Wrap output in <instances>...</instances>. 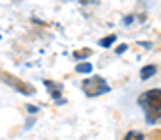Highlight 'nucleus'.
I'll list each match as a JSON object with an SVG mask.
<instances>
[{
    "label": "nucleus",
    "instance_id": "1",
    "mask_svg": "<svg viewBox=\"0 0 161 140\" xmlns=\"http://www.w3.org/2000/svg\"><path fill=\"white\" fill-rule=\"evenodd\" d=\"M139 106L146 114V120L154 123L161 118V90H148L139 95Z\"/></svg>",
    "mask_w": 161,
    "mask_h": 140
},
{
    "label": "nucleus",
    "instance_id": "2",
    "mask_svg": "<svg viewBox=\"0 0 161 140\" xmlns=\"http://www.w3.org/2000/svg\"><path fill=\"white\" fill-rule=\"evenodd\" d=\"M82 92L86 93L88 97H94V95H101V93L111 92V86L107 84V80L103 77H90V79H84L82 80Z\"/></svg>",
    "mask_w": 161,
    "mask_h": 140
},
{
    "label": "nucleus",
    "instance_id": "3",
    "mask_svg": "<svg viewBox=\"0 0 161 140\" xmlns=\"http://www.w3.org/2000/svg\"><path fill=\"white\" fill-rule=\"evenodd\" d=\"M0 79L4 80V82H8V84H11L13 88H17L19 92L26 93V95H30V93H34V88L30 86V84H25V82H19L17 79H13L9 73H0Z\"/></svg>",
    "mask_w": 161,
    "mask_h": 140
},
{
    "label": "nucleus",
    "instance_id": "4",
    "mask_svg": "<svg viewBox=\"0 0 161 140\" xmlns=\"http://www.w3.org/2000/svg\"><path fill=\"white\" fill-rule=\"evenodd\" d=\"M156 71H158L156 65H144V67L141 69V79H142V80H148L150 77L156 75Z\"/></svg>",
    "mask_w": 161,
    "mask_h": 140
},
{
    "label": "nucleus",
    "instance_id": "5",
    "mask_svg": "<svg viewBox=\"0 0 161 140\" xmlns=\"http://www.w3.org/2000/svg\"><path fill=\"white\" fill-rule=\"evenodd\" d=\"M45 86L51 90V93H53L54 97H60V92H62V86H60V84H56V82H51V80H45Z\"/></svg>",
    "mask_w": 161,
    "mask_h": 140
},
{
    "label": "nucleus",
    "instance_id": "6",
    "mask_svg": "<svg viewBox=\"0 0 161 140\" xmlns=\"http://www.w3.org/2000/svg\"><path fill=\"white\" fill-rule=\"evenodd\" d=\"M77 73H92V64H88V62H80L77 64Z\"/></svg>",
    "mask_w": 161,
    "mask_h": 140
},
{
    "label": "nucleus",
    "instance_id": "7",
    "mask_svg": "<svg viewBox=\"0 0 161 140\" xmlns=\"http://www.w3.org/2000/svg\"><path fill=\"white\" fill-rule=\"evenodd\" d=\"M114 41H116V36H114V34H111V36H107V38L99 39V47H105V49H107V47L113 45Z\"/></svg>",
    "mask_w": 161,
    "mask_h": 140
},
{
    "label": "nucleus",
    "instance_id": "8",
    "mask_svg": "<svg viewBox=\"0 0 161 140\" xmlns=\"http://www.w3.org/2000/svg\"><path fill=\"white\" fill-rule=\"evenodd\" d=\"M124 140H144V135L142 133H139V131H129L127 135H125V138Z\"/></svg>",
    "mask_w": 161,
    "mask_h": 140
},
{
    "label": "nucleus",
    "instance_id": "9",
    "mask_svg": "<svg viewBox=\"0 0 161 140\" xmlns=\"http://www.w3.org/2000/svg\"><path fill=\"white\" fill-rule=\"evenodd\" d=\"M90 50H84V52H75V58H80V56H88Z\"/></svg>",
    "mask_w": 161,
    "mask_h": 140
},
{
    "label": "nucleus",
    "instance_id": "10",
    "mask_svg": "<svg viewBox=\"0 0 161 140\" xmlns=\"http://www.w3.org/2000/svg\"><path fill=\"white\" fill-rule=\"evenodd\" d=\"M125 49H127V47H125V45H120V47H118V49H116V52H118V54H122V52H124Z\"/></svg>",
    "mask_w": 161,
    "mask_h": 140
}]
</instances>
